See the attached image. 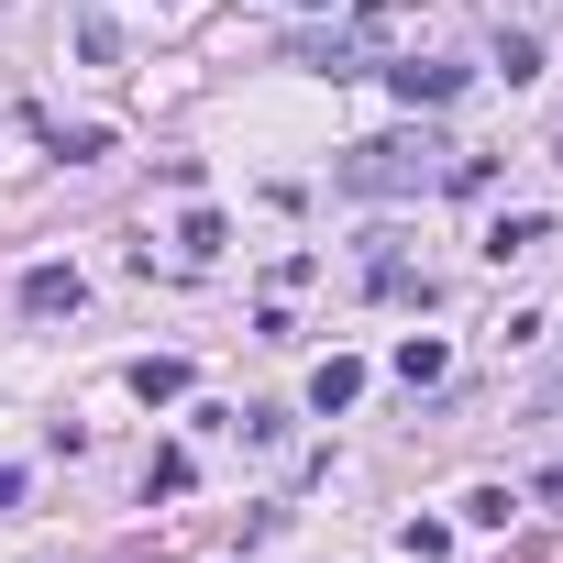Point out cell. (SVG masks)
<instances>
[{"mask_svg":"<svg viewBox=\"0 0 563 563\" xmlns=\"http://www.w3.org/2000/svg\"><path fill=\"white\" fill-rule=\"evenodd\" d=\"M354 199H420V188H453V144L442 133H376L332 166Z\"/></svg>","mask_w":563,"mask_h":563,"instance_id":"obj_1","label":"cell"},{"mask_svg":"<svg viewBox=\"0 0 563 563\" xmlns=\"http://www.w3.org/2000/svg\"><path fill=\"white\" fill-rule=\"evenodd\" d=\"M23 310H34V321L89 310V276H78V265H23Z\"/></svg>","mask_w":563,"mask_h":563,"instance_id":"obj_2","label":"cell"},{"mask_svg":"<svg viewBox=\"0 0 563 563\" xmlns=\"http://www.w3.org/2000/svg\"><path fill=\"white\" fill-rule=\"evenodd\" d=\"M387 89H398L409 111H442V100L464 89V67H442V56H398V67H387Z\"/></svg>","mask_w":563,"mask_h":563,"instance_id":"obj_3","label":"cell"},{"mask_svg":"<svg viewBox=\"0 0 563 563\" xmlns=\"http://www.w3.org/2000/svg\"><path fill=\"white\" fill-rule=\"evenodd\" d=\"M354 398H365V365H354V354H321V365H310V409L332 420V409H354Z\"/></svg>","mask_w":563,"mask_h":563,"instance_id":"obj_4","label":"cell"},{"mask_svg":"<svg viewBox=\"0 0 563 563\" xmlns=\"http://www.w3.org/2000/svg\"><path fill=\"white\" fill-rule=\"evenodd\" d=\"M541 243H552V221H541V210H497V232H486V254H497V265H519V254H541Z\"/></svg>","mask_w":563,"mask_h":563,"instance_id":"obj_5","label":"cell"},{"mask_svg":"<svg viewBox=\"0 0 563 563\" xmlns=\"http://www.w3.org/2000/svg\"><path fill=\"white\" fill-rule=\"evenodd\" d=\"M398 376H409V387H442V376H453V343L409 332V343H398Z\"/></svg>","mask_w":563,"mask_h":563,"instance_id":"obj_6","label":"cell"},{"mask_svg":"<svg viewBox=\"0 0 563 563\" xmlns=\"http://www.w3.org/2000/svg\"><path fill=\"white\" fill-rule=\"evenodd\" d=\"M133 398H144V409L188 398V365H177V354H144V365H133Z\"/></svg>","mask_w":563,"mask_h":563,"instance_id":"obj_7","label":"cell"},{"mask_svg":"<svg viewBox=\"0 0 563 563\" xmlns=\"http://www.w3.org/2000/svg\"><path fill=\"white\" fill-rule=\"evenodd\" d=\"M221 243H232V232H221V210H188V221H177V254H188V265H210Z\"/></svg>","mask_w":563,"mask_h":563,"instance_id":"obj_8","label":"cell"},{"mask_svg":"<svg viewBox=\"0 0 563 563\" xmlns=\"http://www.w3.org/2000/svg\"><path fill=\"white\" fill-rule=\"evenodd\" d=\"M497 67H508V89L541 78V34H497Z\"/></svg>","mask_w":563,"mask_h":563,"instance_id":"obj_9","label":"cell"},{"mask_svg":"<svg viewBox=\"0 0 563 563\" xmlns=\"http://www.w3.org/2000/svg\"><path fill=\"white\" fill-rule=\"evenodd\" d=\"M56 155H67V166H89V155H111V133H100V122H56Z\"/></svg>","mask_w":563,"mask_h":563,"instance_id":"obj_10","label":"cell"},{"mask_svg":"<svg viewBox=\"0 0 563 563\" xmlns=\"http://www.w3.org/2000/svg\"><path fill=\"white\" fill-rule=\"evenodd\" d=\"M78 56H89V67H111V56H122V34H111V12H89V23H78Z\"/></svg>","mask_w":563,"mask_h":563,"instance_id":"obj_11","label":"cell"},{"mask_svg":"<svg viewBox=\"0 0 563 563\" xmlns=\"http://www.w3.org/2000/svg\"><path fill=\"white\" fill-rule=\"evenodd\" d=\"M144 497H188V453H155L144 464Z\"/></svg>","mask_w":563,"mask_h":563,"instance_id":"obj_12","label":"cell"},{"mask_svg":"<svg viewBox=\"0 0 563 563\" xmlns=\"http://www.w3.org/2000/svg\"><path fill=\"white\" fill-rule=\"evenodd\" d=\"M508 508H519L508 486H475V497H464V519H475V530H508Z\"/></svg>","mask_w":563,"mask_h":563,"instance_id":"obj_13","label":"cell"},{"mask_svg":"<svg viewBox=\"0 0 563 563\" xmlns=\"http://www.w3.org/2000/svg\"><path fill=\"white\" fill-rule=\"evenodd\" d=\"M0 508H23V464H0Z\"/></svg>","mask_w":563,"mask_h":563,"instance_id":"obj_14","label":"cell"},{"mask_svg":"<svg viewBox=\"0 0 563 563\" xmlns=\"http://www.w3.org/2000/svg\"><path fill=\"white\" fill-rule=\"evenodd\" d=\"M288 12H332V0H288Z\"/></svg>","mask_w":563,"mask_h":563,"instance_id":"obj_15","label":"cell"}]
</instances>
